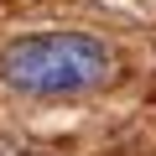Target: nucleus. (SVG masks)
Returning a JSON list of instances; mask_svg holds the SVG:
<instances>
[{
	"label": "nucleus",
	"mask_w": 156,
	"mask_h": 156,
	"mask_svg": "<svg viewBox=\"0 0 156 156\" xmlns=\"http://www.w3.org/2000/svg\"><path fill=\"white\" fill-rule=\"evenodd\" d=\"M0 78L31 99L89 94L109 78V47L89 31H31L0 52Z\"/></svg>",
	"instance_id": "nucleus-1"
}]
</instances>
